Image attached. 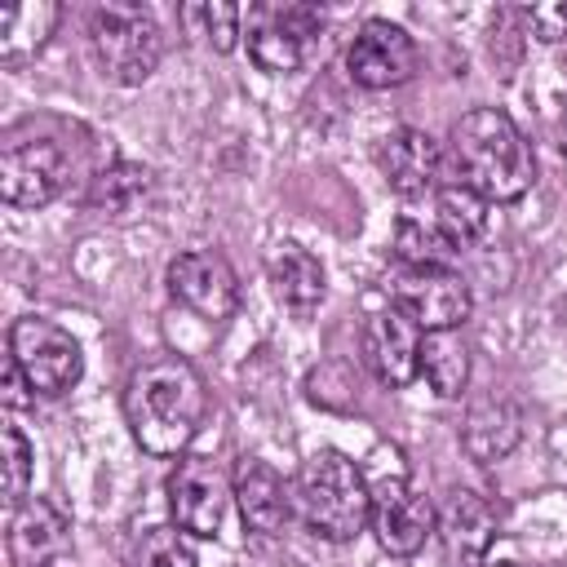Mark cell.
I'll list each match as a JSON object with an SVG mask.
<instances>
[{
  "label": "cell",
  "mask_w": 567,
  "mask_h": 567,
  "mask_svg": "<svg viewBox=\"0 0 567 567\" xmlns=\"http://www.w3.org/2000/svg\"><path fill=\"white\" fill-rule=\"evenodd\" d=\"M58 22H62V4L58 0L0 4V62L4 66H22L27 58H35L53 40Z\"/></svg>",
  "instance_id": "d6986e66"
},
{
  "label": "cell",
  "mask_w": 567,
  "mask_h": 567,
  "mask_svg": "<svg viewBox=\"0 0 567 567\" xmlns=\"http://www.w3.org/2000/svg\"><path fill=\"white\" fill-rule=\"evenodd\" d=\"M235 505H239L244 527L257 532V536H279L288 527L292 509H297L292 496H288V483L261 456H244L239 461V470H235Z\"/></svg>",
  "instance_id": "e0dca14e"
},
{
  "label": "cell",
  "mask_w": 567,
  "mask_h": 567,
  "mask_svg": "<svg viewBox=\"0 0 567 567\" xmlns=\"http://www.w3.org/2000/svg\"><path fill=\"white\" fill-rule=\"evenodd\" d=\"M208 416V390L195 363L164 354L142 363L124 385V421L142 452L182 456Z\"/></svg>",
  "instance_id": "6da1fadb"
},
{
  "label": "cell",
  "mask_w": 567,
  "mask_h": 567,
  "mask_svg": "<svg viewBox=\"0 0 567 567\" xmlns=\"http://www.w3.org/2000/svg\"><path fill=\"white\" fill-rule=\"evenodd\" d=\"M89 49L111 84H146L164 58V35L151 9L133 0H106L89 13Z\"/></svg>",
  "instance_id": "277c9868"
},
{
  "label": "cell",
  "mask_w": 567,
  "mask_h": 567,
  "mask_svg": "<svg viewBox=\"0 0 567 567\" xmlns=\"http://www.w3.org/2000/svg\"><path fill=\"white\" fill-rule=\"evenodd\" d=\"M9 363L22 372V381L40 399H58V394L75 390L84 377L80 341L44 315H22L9 323Z\"/></svg>",
  "instance_id": "8992f818"
},
{
  "label": "cell",
  "mask_w": 567,
  "mask_h": 567,
  "mask_svg": "<svg viewBox=\"0 0 567 567\" xmlns=\"http://www.w3.org/2000/svg\"><path fill=\"white\" fill-rule=\"evenodd\" d=\"M523 18H527V27L536 31V40H545V44L567 40V4H536V9H527Z\"/></svg>",
  "instance_id": "83f0119b"
},
{
  "label": "cell",
  "mask_w": 567,
  "mask_h": 567,
  "mask_svg": "<svg viewBox=\"0 0 567 567\" xmlns=\"http://www.w3.org/2000/svg\"><path fill=\"white\" fill-rule=\"evenodd\" d=\"M421 341H425V332L399 306L385 301L363 323V363L372 368V377L381 385L403 390L421 377Z\"/></svg>",
  "instance_id": "5bb4252c"
},
{
  "label": "cell",
  "mask_w": 567,
  "mask_h": 567,
  "mask_svg": "<svg viewBox=\"0 0 567 567\" xmlns=\"http://www.w3.org/2000/svg\"><path fill=\"white\" fill-rule=\"evenodd\" d=\"M346 71L363 89H399L416 75V40L390 18H368L346 44Z\"/></svg>",
  "instance_id": "8fae6325"
},
{
  "label": "cell",
  "mask_w": 567,
  "mask_h": 567,
  "mask_svg": "<svg viewBox=\"0 0 567 567\" xmlns=\"http://www.w3.org/2000/svg\"><path fill=\"white\" fill-rule=\"evenodd\" d=\"M146 190H151V173H146L142 164L115 159L111 168H102V173L93 177V186H89V204L102 208V213L124 217V213H133V208L146 199Z\"/></svg>",
  "instance_id": "cb8c5ba5"
},
{
  "label": "cell",
  "mask_w": 567,
  "mask_h": 567,
  "mask_svg": "<svg viewBox=\"0 0 567 567\" xmlns=\"http://www.w3.org/2000/svg\"><path fill=\"white\" fill-rule=\"evenodd\" d=\"M421 377L439 399H461L470 385V350L456 332H425L421 341Z\"/></svg>",
  "instance_id": "7402d4cb"
},
{
  "label": "cell",
  "mask_w": 567,
  "mask_h": 567,
  "mask_svg": "<svg viewBox=\"0 0 567 567\" xmlns=\"http://www.w3.org/2000/svg\"><path fill=\"white\" fill-rule=\"evenodd\" d=\"M434 523H439V509L430 505V496L412 478L394 474V478H381L372 487V518H368V527L377 532V545L385 554L412 558L434 536Z\"/></svg>",
  "instance_id": "30bf717a"
},
{
  "label": "cell",
  "mask_w": 567,
  "mask_h": 567,
  "mask_svg": "<svg viewBox=\"0 0 567 567\" xmlns=\"http://www.w3.org/2000/svg\"><path fill=\"white\" fill-rule=\"evenodd\" d=\"M0 443H4V501L22 505L27 487H31V470H35V447L27 443V434L18 425H4Z\"/></svg>",
  "instance_id": "4316f807"
},
{
  "label": "cell",
  "mask_w": 567,
  "mask_h": 567,
  "mask_svg": "<svg viewBox=\"0 0 567 567\" xmlns=\"http://www.w3.org/2000/svg\"><path fill=\"white\" fill-rule=\"evenodd\" d=\"M518 439H523V412H518L514 399H505V394H478V399H470L465 421H461V447L478 465L505 461Z\"/></svg>",
  "instance_id": "ac0fdd59"
},
{
  "label": "cell",
  "mask_w": 567,
  "mask_h": 567,
  "mask_svg": "<svg viewBox=\"0 0 567 567\" xmlns=\"http://www.w3.org/2000/svg\"><path fill=\"white\" fill-rule=\"evenodd\" d=\"M270 284H275V297L297 315V319H310L328 292L323 284V266L315 252H306L301 244H279L270 252Z\"/></svg>",
  "instance_id": "ffe728a7"
},
{
  "label": "cell",
  "mask_w": 567,
  "mask_h": 567,
  "mask_svg": "<svg viewBox=\"0 0 567 567\" xmlns=\"http://www.w3.org/2000/svg\"><path fill=\"white\" fill-rule=\"evenodd\" d=\"M71 549V518L49 496H27L9 518V554L18 567H58Z\"/></svg>",
  "instance_id": "2e32d148"
},
{
  "label": "cell",
  "mask_w": 567,
  "mask_h": 567,
  "mask_svg": "<svg viewBox=\"0 0 567 567\" xmlns=\"http://www.w3.org/2000/svg\"><path fill=\"white\" fill-rule=\"evenodd\" d=\"M394 252L399 266H452V257L461 252L430 213H403L394 226Z\"/></svg>",
  "instance_id": "603a6c76"
},
{
  "label": "cell",
  "mask_w": 567,
  "mask_h": 567,
  "mask_svg": "<svg viewBox=\"0 0 567 567\" xmlns=\"http://www.w3.org/2000/svg\"><path fill=\"white\" fill-rule=\"evenodd\" d=\"M377 164H381V177L390 182V190H399L403 199H430L447 182L443 146L425 128H412V124L381 137Z\"/></svg>",
  "instance_id": "4fadbf2b"
},
{
  "label": "cell",
  "mask_w": 567,
  "mask_h": 567,
  "mask_svg": "<svg viewBox=\"0 0 567 567\" xmlns=\"http://www.w3.org/2000/svg\"><path fill=\"white\" fill-rule=\"evenodd\" d=\"M434 536L443 545L447 567H483L487 549L496 540V509H492V501L483 492H470V487L447 492V501L439 509V523H434Z\"/></svg>",
  "instance_id": "9a60e30c"
},
{
  "label": "cell",
  "mask_w": 567,
  "mask_h": 567,
  "mask_svg": "<svg viewBox=\"0 0 567 567\" xmlns=\"http://www.w3.org/2000/svg\"><path fill=\"white\" fill-rule=\"evenodd\" d=\"M168 292L208 323L239 310V275L217 248H186L168 261Z\"/></svg>",
  "instance_id": "7c38bea8"
},
{
  "label": "cell",
  "mask_w": 567,
  "mask_h": 567,
  "mask_svg": "<svg viewBox=\"0 0 567 567\" xmlns=\"http://www.w3.org/2000/svg\"><path fill=\"white\" fill-rule=\"evenodd\" d=\"M483 567H518V563H483Z\"/></svg>",
  "instance_id": "f546056e"
},
{
  "label": "cell",
  "mask_w": 567,
  "mask_h": 567,
  "mask_svg": "<svg viewBox=\"0 0 567 567\" xmlns=\"http://www.w3.org/2000/svg\"><path fill=\"white\" fill-rule=\"evenodd\" d=\"M66 151L44 133H9L0 146V199L9 208H44L66 186Z\"/></svg>",
  "instance_id": "52a82bcc"
},
{
  "label": "cell",
  "mask_w": 567,
  "mask_h": 567,
  "mask_svg": "<svg viewBox=\"0 0 567 567\" xmlns=\"http://www.w3.org/2000/svg\"><path fill=\"white\" fill-rule=\"evenodd\" d=\"M182 27L208 44L213 53H230L235 40L244 35V9L226 0H204V4H182Z\"/></svg>",
  "instance_id": "d4e9b609"
},
{
  "label": "cell",
  "mask_w": 567,
  "mask_h": 567,
  "mask_svg": "<svg viewBox=\"0 0 567 567\" xmlns=\"http://www.w3.org/2000/svg\"><path fill=\"white\" fill-rule=\"evenodd\" d=\"M164 492L173 523L195 540H213L235 501V478H226V470L213 456H177V465L164 478Z\"/></svg>",
  "instance_id": "9c48e42d"
},
{
  "label": "cell",
  "mask_w": 567,
  "mask_h": 567,
  "mask_svg": "<svg viewBox=\"0 0 567 567\" xmlns=\"http://www.w3.org/2000/svg\"><path fill=\"white\" fill-rule=\"evenodd\" d=\"M248 58L270 75H292L323 44V13L306 0H257L244 13Z\"/></svg>",
  "instance_id": "5b68a950"
},
{
  "label": "cell",
  "mask_w": 567,
  "mask_h": 567,
  "mask_svg": "<svg viewBox=\"0 0 567 567\" xmlns=\"http://www.w3.org/2000/svg\"><path fill=\"white\" fill-rule=\"evenodd\" d=\"M430 217H434V226H439L461 252L474 248V244L487 235V199L474 195V190L461 186V182H443V186L430 195Z\"/></svg>",
  "instance_id": "44dd1931"
},
{
  "label": "cell",
  "mask_w": 567,
  "mask_h": 567,
  "mask_svg": "<svg viewBox=\"0 0 567 567\" xmlns=\"http://www.w3.org/2000/svg\"><path fill=\"white\" fill-rule=\"evenodd\" d=\"M128 567H199V554H195V540L177 523H159L137 536Z\"/></svg>",
  "instance_id": "484cf974"
},
{
  "label": "cell",
  "mask_w": 567,
  "mask_h": 567,
  "mask_svg": "<svg viewBox=\"0 0 567 567\" xmlns=\"http://www.w3.org/2000/svg\"><path fill=\"white\" fill-rule=\"evenodd\" d=\"M385 292L421 332H456L474 310L470 284L452 266H399Z\"/></svg>",
  "instance_id": "ba28073f"
},
{
  "label": "cell",
  "mask_w": 567,
  "mask_h": 567,
  "mask_svg": "<svg viewBox=\"0 0 567 567\" xmlns=\"http://www.w3.org/2000/svg\"><path fill=\"white\" fill-rule=\"evenodd\" d=\"M292 505H297V518L306 523V532H315L328 545H346L372 518V487L346 452L323 447L301 465Z\"/></svg>",
  "instance_id": "3957f363"
},
{
  "label": "cell",
  "mask_w": 567,
  "mask_h": 567,
  "mask_svg": "<svg viewBox=\"0 0 567 567\" xmlns=\"http://www.w3.org/2000/svg\"><path fill=\"white\" fill-rule=\"evenodd\" d=\"M447 155H452L456 182L483 195L487 204H514L536 182V159H532L523 128L496 106L465 111L452 124Z\"/></svg>",
  "instance_id": "7a4b0ae2"
},
{
  "label": "cell",
  "mask_w": 567,
  "mask_h": 567,
  "mask_svg": "<svg viewBox=\"0 0 567 567\" xmlns=\"http://www.w3.org/2000/svg\"><path fill=\"white\" fill-rule=\"evenodd\" d=\"M31 399H35V394H31V385H27V381H22V372L4 359V403H9V408H22V403H31Z\"/></svg>",
  "instance_id": "f1b7e54d"
}]
</instances>
